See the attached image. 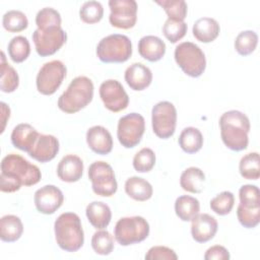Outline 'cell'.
I'll list each match as a JSON object with an SVG mask.
<instances>
[{
  "label": "cell",
  "instance_id": "obj_13",
  "mask_svg": "<svg viewBox=\"0 0 260 260\" xmlns=\"http://www.w3.org/2000/svg\"><path fill=\"white\" fill-rule=\"evenodd\" d=\"M110 23L118 28L128 29L137 20V3L134 0H110Z\"/></svg>",
  "mask_w": 260,
  "mask_h": 260
},
{
  "label": "cell",
  "instance_id": "obj_26",
  "mask_svg": "<svg viewBox=\"0 0 260 260\" xmlns=\"http://www.w3.org/2000/svg\"><path fill=\"white\" fill-rule=\"evenodd\" d=\"M126 194L136 201H146L151 198L153 189L149 182L140 177H131L125 182Z\"/></svg>",
  "mask_w": 260,
  "mask_h": 260
},
{
  "label": "cell",
  "instance_id": "obj_27",
  "mask_svg": "<svg viewBox=\"0 0 260 260\" xmlns=\"http://www.w3.org/2000/svg\"><path fill=\"white\" fill-rule=\"evenodd\" d=\"M205 175L202 170L196 167L186 169L180 177V185L183 190L190 193H200L203 190Z\"/></svg>",
  "mask_w": 260,
  "mask_h": 260
},
{
  "label": "cell",
  "instance_id": "obj_39",
  "mask_svg": "<svg viewBox=\"0 0 260 260\" xmlns=\"http://www.w3.org/2000/svg\"><path fill=\"white\" fill-rule=\"evenodd\" d=\"M235 204V196L230 191H223L213 197L210 202V208L218 215L229 214Z\"/></svg>",
  "mask_w": 260,
  "mask_h": 260
},
{
  "label": "cell",
  "instance_id": "obj_19",
  "mask_svg": "<svg viewBox=\"0 0 260 260\" xmlns=\"http://www.w3.org/2000/svg\"><path fill=\"white\" fill-rule=\"evenodd\" d=\"M125 81L133 90L140 91L148 87L152 81L151 70L142 63H133L125 71Z\"/></svg>",
  "mask_w": 260,
  "mask_h": 260
},
{
  "label": "cell",
  "instance_id": "obj_34",
  "mask_svg": "<svg viewBox=\"0 0 260 260\" xmlns=\"http://www.w3.org/2000/svg\"><path fill=\"white\" fill-rule=\"evenodd\" d=\"M258 44V35L254 30H243L235 40V49L242 56L252 54Z\"/></svg>",
  "mask_w": 260,
  "mask_h": 260
},
{
  "label": "cell",
  "instance_id": "obj_28",
  "mask_svg": "<svg viewBox=\"0 0 260 260\" xmlns=\"http://www.w3.org/2000/svg\"><path fill=\"white\" fill-rule=\"evenodd\" d=\"M200 211L198 199L189 195L179 196L175 201V212L183 221H191Z\"/></svg>",
  "mask_w": 260,
  "mask_h": 260
},
{
  "label": "cell",
  "instance_id": "obj_14",
  "mask_svg": "<svg viewBox=\"0 0 260 260\" xmlns=\"http://www.w3.org/2000/svg\"><path fill=\"white\" fill-rule=\"evenodd\" d=\"M100 96L104 106L111 112L118 113L129 105V96L123 85L116 79H108L100 85Z\"/></svg>",
  "mask_w": 260,
  "mask_h": 260
},
{
  "label": "cell",
  "instance_id": "obj_36",
  "mask_svg": "<svg viewBox=\"0 0 260 260\" xmlns=\"http://www.w3.org/2000/svg\"><path fill=\"white\" fill-rule=\"evenodd\" d=\"M91 247L99 255H109L114 249V237L105 230H100L92 235Z\"/></svg>",
  "mask_w": 260,
  "mask_h": 260
},
{
  "label": "cell",
  "instance_id": "obj_20",
  "mask_svg": "<svg viewBox=\"0 0 260 260\" xmlns=\"http://www.w3.org/2000/svg\"><path fill=\"white\" fill-rule=\"evenodd\" d=\"M83 174V161L75 154H67L62 157L57 167V176L63 182H77Z\"/></svg>",
  "mask_w": 260,
  "mask_h": 260
},
{
  "label": "cell",
  "instance_id": "obj_9",
  "mask_svg": "<svg viewBox=\"0 0 260 260\" xmlns=\"http://www.w3.org/2000/svg\"><path fill=\"white\" fill-rule=\"evenodd\" d=\"M151 124L154 134L161 139H168L174 135L177 124V110L168 101L155 104L151 111Z\"/></svg>",
  "mask_w": 260,
  "mask_h": 260
},
{
  "label": "cell",
  "instance_id": "obj_21",
  "mask_svg": "<svg viewBox=\"0 0 260 260\" xmlns=\"http://www.w3.org/2000/svg\"><path fill=\"white\" fill-rule=\"evenodd\" d=\"M40 133L29 124L21 123L16 125L11 132V143L14 147L28 152L36 143Z\"/></svg>",
  "mask_w": 260,
  "mask_h": 260
},
{
  "label": "cell",
  "instance_id": "obj_10",
  "mask_svg": "<svg viewBox=\"0 0 260 260\" xmlns=\"http://www.w3.org/2000/svg\"><path fill=\"white\" fill-rule=\"evenodd\" d=\"M145 121L138 113H130L119 119L117 137L125 148L135 147L144 134Z\"/></svg>",
  "mask_w": 260,
  "mask_h": 260
},
{
  "label": "cell",
  "instance_id": "obj_3",
  "mask_svg": "<svg viewBox=\"0 0 260 260\" xmlns=\"http://www.w3.org/2000/svg\"><path fill=\"white\" fill-rule=\"evenodd\" d=\"M58 246L66 252L78 251L84 243V233L79 216L74 212H64L54 223Z\"/></svg>",
  "mask_w": 260,
  "mask_h": 260
},
{
  "label": "cell",
  "instance_id": "obj_31",
  "mask_svg": "<svg viewBox=\"0 0 260 260\" xmlns=\"http://www.w3.org/2000/svg\"><path fill=\"white\" fill-rule=\"evenodd\" d=\"M240 203L238 207L245 210L260 209V191L255 185L247 184L239 190Z\"/></svg>",
  "mask_w": 260,
  "mask_h": 260
},
{
  "label": "cell",
  "instance_id": "obj_41",
  "mask_svg": "<svg viewBox=\"0 0 260 260\" xmlns=\"http://www.w3.org/2000/svg\"><path fill=\"white\" fill-rule=\"evenodd\" d=\"M187 28V23L185 21L168 18L162 26V34L167 40L175 44L185 37Z\"/></svg>",
  "mask_w": 260,
  "mask_h": 260
},
{
  "label": "cell",
  "instance_id": "obj_35",
  "mask_svg": "<svg viewBox=\"0 0 260 260\" xmlns=\"http://www.w3.org/2000/svg\"><path fill=\"white\" fill-rule=\"evenodd\" d=\"M3 27L10 32H18L25 29L28 25L26 15L19 10H9L2 17Z\"/></svg>",
  "mask_w": 260,
  "mask_h": 260
},
{
  "label": "cell",
  "instance_id": "obj_33",
  "mask_svg": "<svg viewBox=\"0 0 260 260\" xmlns=\"http://www.w3.org/2000/svg\"><path fill=\"white\" fill-rule=\"evenodd\" d=\"M30 53L29 42L25 37L16 36L8 44V54L15 63H21L27 59Z\"/></svg>",
  "mask_w": 260,
  "mask_h": 260
},
{
  "label": "cell",
  "instance_id": "obj_11",
  "mask_svg": "<svg viewBox=\"0 0 260 260\" xmlns=\"http://www.w3.org/2000/svg\"><path fill=\"white\" fill-rule=\"evenodd\" d=\"M67 40V34L61 26H48L37 28L32 32V41L37 53L42 56L55 54Z\"/></svg>",
  "mask_w": 260,
  "mask_h": 260
},
{
  "label": "cell",
  "instance_id": "obj_42",
  "mask_svg": "<svg viewBox=\"0 0 260 260\" xmlns=\"http://www.w3.org/2000/svg\"><path fill=\"white\" fill-rule=\"evenodd\" d=\"M36 24L38 28H44L48 26H61V15L60 13L52 8H42L36 15Z\"/></svg>",
  "mask_w": 260,
  "mask_h": 260
},
{
  "label": "cell",
  "instance_id": "obj_12",
  "mask_svg": "<svg viewBox=\"0 0 260 260\" xmlns=\"http://www.w3.org/2000/svg\"><path fill=\"white\" fill-rule=\"evenodd\" d=\"M66 72V66L59 60L45 63L39 70L36 79L38 91L45 95L53 94L62 84Z\"/></svg>",
  "mask_w": 260,
  "mask_h": 260
},
{
  "label": "cell",
  "instance_id": "obj_37",
  "mask_svg": "<svg viewBox=\"0 0 260 260\" xmlns=\"http://www.w3.org/2000/svg\"><path fill=\"white\" fill-rule=\"evenodd\" d=\"M155 3L164 8L170 19L184 21L188 9L184 0H155Z\"/></svg>",
  "mask_w": 260,
  "mask_h": 260
},
{
  "label": "cell",
  "instance_id": "obj_45",
  "mask_svg": "<svg viewBox=\"0 0 260 260\" xmlns=\"http://www.w3.org/2000/svg\"><path fill=\"white\" fill-rule=\"evenodd\" d=\"M205 260H229L230 253L226 248L220 245H215L208 248L204 254Z\"/></svg>",
  "mask_w": 260,
  "mask_h": 260
},
{
  "label": "cell",
  "instance_id": "obj_30",
  "mask_svg": "<svg viewBox=\"0 0 260 260\" xmlns=\"http://www.w3.org/2000/svg\"><path fill=\"white\" fill-rule=\"evenodd\" d=\"M19 84V77L16 70L6 62L4 52H1V78L0 88L3 92H13Z\"/></svg>",
  "mask_w": 260,
  "mask_h": 260
},
{
  "label": "cell",
  "instance_id": "obj_25",
  "mask_svg": "<svg viewBox=\"0 0 260 260\" xmlns=\"http://www.w3.org/2000/svg\"><path fill=\"white\" fill-rule=\"evenodd\" d=\"M23 233L21 219L13 214H7L0 219V239L3 242L12 243L17 241Z\"/></svg>",
  "mask_w": 260,
  "mask_h": 260
},
{
  "label": "cell",
  "instance_id": "obj_15",
  "mask_svg": "<svg viewBox=\"0 0 260 260\" xmlns=\"http://www.w3.org/2000/svg\"><path fill=\"white\" fill-rule=\"evenodd\" d=\"M36 208L43 214H53L64 202L62 191L54 185H46L38 189L34 196Z\"/></svg>",
  "mask_w": 260,
  "mask_h": 260
},
{
  "label": "cell",
  "instance_id": "obj_29",
  "mask_svg": "<svg viewBox=\"0 0 260 260\" xmlns=\"http://www.w3.org/2000/svg\"><path fill=\"white\" fill-rule=\"evenodd\" d=\"M178 142L186 153H196L203 145V135L200 130L195 127H186L182 130Z\"/></svg>",
  "mask_w": 260,
  "mask_h": 260
},
{
  "label": "cell",
  "instance_id": "obj_6",
  "mask_svg": "<svg viewBox=\"0 0 260 260\" xmlns=\"http://www.w3.org/2000/svg\"><path fill=\"white\" fill-rule=\"evenodd\" d=\"M175 60L183 72L191 77H199L206 68L203 51L192 42H183L175 48Z\"/></svg>",
  "mask_w": 260,
  "mask_h": 260
},
{
  "label": "cell",
  "instance_id": "obj_17",
  "mask_svg": "<svg viewBox=\"0 0 260 260\" xmlns=\"http://www.w3.org/2000/svg\"><path fill=\"white\" fill-rule=\"evenodd\" d=\"M58 151L59 141L55 136L40 134L32 148L27 153L40 162H48L57 155Z\"/></svg>",
  "mask_w": 260,
  "mask_h": 260
},
{
  "label": "cell",
  "instance_id": "obj_16",
  "mask_svg": "<svg viewBox=\"0 0 260 260\" xmlns=\"http://www.w3.org/2000/svg\"><path fill=\"white\" fill-rule=\"evenodd\" d=\"M191 221V235L197 243L210 241L217 232V221L208 213L197 214Z\"/></svg>",
  "mask_w": 260,
  "mask_h": 260
},
{
  "label": "cell",
  "instance_id": "obj_32",
  "mask_svg": "<svg viewBox=\"0 0 260 260\" xmlns=\"http://www.w3.org/2000/svg\"><path fill=\"white\" fill-rule=\"evenodd\" d=\"M241 176L247 180H258L260 176V162L258 152H250L244 155L239 164Z\"/></svg>",
  "mask_w": 260,
  "mask_h": 260
},
{
  "label": "cell",
  "instance_id": "obj_4",
  "mask_svg": "<svg viewBox=\"0 0 260 260\" xmlns=\"http://www.w3.org/2000/svg\"><path fill=\"white\" fill-rule=\"evenodd\" d=\"M93 98V83L86 76L71 80L67 89L58 99V108L67 114H74L85 108Z\"/></svg>",
  "mask_w": 260,
  "mask_h": 260
},
{
  "label": "cell",
  "instance_id": "obj_5",
  "mask_svg": "<svg viewBox=\"0 0 260 260\" xmlns=\"http://www.w3.org/2000/svg\"><path fill=\"white\" fill-rule=\"evenodd\" d=\"M131 55L132 43L125 35H109L103 38L96 46V56L104 63H123Z\"/></svg>",
  "mask_w": 260,
  "mask_h": 260
},
{
  "label": "cell",
  "instance_id": "obj_43",
  "mask_svg": "<svg viewBox=\"0 0 260 260\" xmlns=\"http://www.w3.org/2000/svg\"><path fill=\"white\" fill-rule=\"evenodd\" d=\"M144 258L146 260H177L178 256L176 252L166 246H154L151 247Z\"/></svg>",
  "mask_w": 260,
  "mask_h": 260
},
{
  "label": "cell",
  "instance_id": "obj_40",
  "mask_svg": "<svg viewBox=\"0 0 260 260\" xmlns=\"http://www.w3.org/2000/svg\"><path fill=\"white\" fill-rule=\"evenodd\" d=\"M155 165V154L151 148H141L133 157V168L138 173H147Z\"/></svg>",
  "mask_w": 260,
  "mask_h": 260
},
{
  "label": "cell",
  "instance_id": "obj_22",
  "mask_svg": "<svg viewBox=\"0 0 260 260\" xmlns=\"http://www.w3.org/2000/svg\"><path fill=\"white\" fill-rule=\"evenodd\" d=\"M138 53L145 60L156 62L165 56L166 44L156 36H145L138 42Z\"/></svg>",
  "mask_w": 260,
  "mask_h": 260
},
{
  "label": "cell",
  "instance_id": "obj_8",
  "mask_svg": "<svg viewBox=\"0 0 260 260\" xmlns=\"http://www.w3.org/2000/svg\"><path fill=\"white\" fill-rule=\"evenodd\" d=\"M88 178L91 181L92 191L96 195L111 197L118 189L113 168L106 161L92 162L88 168Z\"/></svg>",
  "mask_w": 260,
  "mask_h": 260
},
{
  "label": "cell",
  "instance_id": "obj_2",
  "mask_svg": "<svg viewBox=\"0 0 260 260\" xmlns=\"http://www.w3.org/2000/svg\"><path fill=\"white\" fill-rule=\"evenodd\" d=\"M220 136L224 145L234 150L241 151L248 147L250 121L242 112L231 110L219 118Z\"/></svg>",
  "mask_w": 260,
  "mask_h": 260
},
{
  "label": "cell",
  "instance_id": "obj_23",
  "mask_svg": "<svg viewBox=\"0 0 260 260\" xmlns=\"http://www.w3.org/2000/svg\"><path fill=\"white\" fill-rule=\"evenodd\" d=\"M85 214L89 223L98 230L107 228L112 218L111 208L102 201L90 202L86 206Z\"/></svg>",
  "mask_w": 260,
  "mask_h": 260
},
{
  "label": "cell",
  "instance_id": "obj_38",
  "mask_svg": "<svg viewBox=\"0 0 260 260\" xmlns=\"http://www.w3.org/2000/svg\"><path fill=\"white\" fill-rule=\"evenodd\" d=\"M104 15L103 5L99 1H86L84 2L79 10L80 19L85 23H96Z\"/></svg>",
  "mask_w": 260,
  "mask_h": 260
},
{
  "label": "cell",
  "instance_id": "obj_24",
  "mask_svg": "<svg viewBox=\"0 0 260 260\" xmlns=\"http://www.w3.org/2000/svg\"><path fill=\"white\" fill-rule=\"evenodd\" d=\"M219 24L211 17H202L197 19L192 27L195 39L201 43H210L219 35Z\"/></svg>",
  "mask_w": 260,
  "mask_h": 260
},
{
  "label": "cell",
  "instance_id": "obj_18",
  "mask_svg": "<svg viewBox=\"0 0 260 260\" xmlns=\"http://www.w3.org/2000/svg\"><path fill=\"white\" fill-rule=\"evenodd\" d=\"M88 147L98 154H108L113 148V138L108 129L96 125L90 127L86 132Z\"/></svg>",
  "mask_w": 260,
  "mask_h": 260
},
{
  "label": "cell",
  "instance_id": "obj_1",
  "mask_svg": "<svg viewBox=\"0 0 260 260\" xmlns=\"http://www.w3.org/2000/svg\"><path fill=\"white\" fill-rule=\"evenodd\" d=\"M40 169L16 153H9L1 161L0 190L6 193L18 191L21 186H32L40 182Z\"/></svg>",
  "mask_w": 260,
  "mask_h": 260
},
{
  "label": "cell",
  "instance_id": "obj_46",
  "mask_svg": "<svg viewBox=\"0 0 260 260\" xmlns=\"http://www.w3.org/2000/svg\"><path fill=\"white\" fill-rule=\"evenodd\" d=\"M0 105H1V109H2V130H1V132H3L4 128H5L6 121H7V119H9V116H10V109L3 102H1Z\"/></svg>",
  "mask_w": 260,
  "mask_h": 260
},
{
  "label": "cell",
  "instance_id": "obj_7",
  "mask_svg": "<svg viewBox=\"0 0 260 260\" xmlns=\"http://www.w3.org/2000/svg\"><path fill=\"white\" fill-rule=\"evenodd\" d=\"M149 235V224L142 216L120 218L114 230L115 240L121 246H129L144 241Z\"/></svg>",
  "mask_w": 260,
  "mask_h": 260
},
{
  "label": "cell",
  "instance_id": "obj_44",
  "mask_svg": "<svg viewBox=\"0 0 260 260\" xmlns=\"http://www.w3.org/2000/svg\"><path fill=\"white\" fill-rule=\"evenodd\" d=\"M237 216L240 223L246 229H253L258 225L260 221V209L245 210L240 207L237 208Z\"/></svg>",
  "mask_w": 260,
  "mask_h": 260
}]
</instances>
